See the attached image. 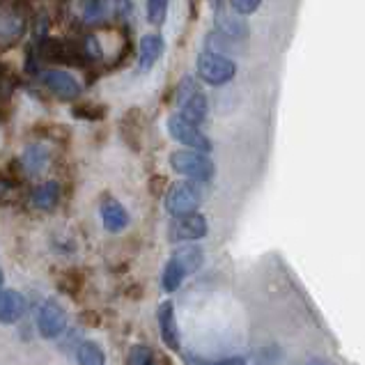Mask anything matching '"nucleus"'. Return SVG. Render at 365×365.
Wrapping results in <instances>:
<instances>
[{"label":"nucleus","mask_w":365,"mask_h":365,"mask_svg":"<svg viewBox=\"0 0 365 365\" xmlns=\"http://www.w3.org/2000/svg\"><path fill=\"white\" fill-rule=\"evenodd\" d=\"M76 359H78V363H83V365H101L103 361H106V356H103L101 347L97 345V342H92V340L81 342L78 349H76Z\"/></svg>","instance_id":"a211bd4d"},{"label":"nucleus","mask_w":365,"mask_h":365,"mask_svg":"<svg viewBox=\"0 0 365 365\" xmlns=\"http://www.w3.org/2000/svg\"><path fill=\"white\" fill-rule=\"evenodd\" d=\"M216 28L221 30L223 35H227L230 39H246L248 37V26L246 21L235 19L230 14H218L216 16Z\"/></svg>","instance_id":"2eb2a0df"},{"label":"nucleus","mask_w":365,"mask_h":365,"mask_svg":"<svg viewBox=\"0 0 365 365\" xmlns=\"http://www.w3.org/2000/svg\"><path fill=\"white\" fill-rule=\"evenodd\" d=\"M189 276L186 271L182 269V264L177 262V259H168V264H165V269H163V274H161V287L165 289V292H175V289H180V285H182V280Z\"/></svg>","instance_id":"dca6fc26"},{"label":"nucleus","mask_w":365,"mask_h":365,"mask_svg":"<svg viewBox=\"0 0 365 365\" xmlns=\"http://www.w3.org/2000/svg\"><path fill=\"white\" fill-rule=\"evenodd\" d=\"M168 3L170 0H148V21L154 26L165 24L168 16Z\"/></svg>","instance_id":"6ab92c4d"},{"label":"nucleus","mask_w":365,"mask_h":365,"mask_svg":"<svg viewBox=\"0 0 365 365\" xmlns=\"http://www.w3.org/2000/svg\"><path fill=\"white\" fill-rule=\"evenodd\" d=\"M163 53V39L159 35H145L140 39L138 71H150Z\"/></svg>","instance_id":"f8f14e48"},{"label":"nucleus","mask_w":365,"mask_h":365,"mask_svg":"<svg viewBox=\"0 0 365 365\" xmlns=\"http://www.w3.org/2000/svg\"><path fill=\"white\" fill-rule=\"evenodd\" d=\"M210 3H212L214 7H221V3H223V0H210Z\"/></svg>","instance_id":"b1692460"},{"label":"nucleus","mask_w":365,"mask_h":365,"mask_svg":"<svg viewBox=\"0 0 365 365\" xmlns=\"http://www.w3.org/2000/svg\"><path fill=\"white\" fill-rule=\"evenodd\" d=\"M101 221L108 232H122V230H127V225H129V214L115 197H108V200H103L101 205Z\"/></svg>","instance_id":"9b49d317"},{"label":"nucleus","mask_w":365,"mask_h":365,"mask_svg":"<svg viewBox=\"0 0 365 365\" xmlns=\"http://www.w3.org/2000/svg\"><path fill=\"white\" fill-rule=\"evenodd\" d=\"M230 3H232V9L237 14L248 16V14L257 12L259 5H262V0H230Z\"/></svg>","instance_id":"4be33fe9"},{"label":"nucleus","mask_w":365,"mask_h":365,"mask_svg":"<svg viewBox=\"0 0 365 365\" xmlns=\"http://www.w3.org/2000/svg\"><path fill=\"white\" fill-rule=\"evenodd\" d=\"M210 232L207 218L202 214H186V216H173V223L168 227V239L175 244L182 242H197Z\"/></svg>","instance_id":"423d86ee"},{"label":"nucleus","mask_w":365,"mask_h":365,"mask_svg":"<svg viewBox=\"0 0 365 365\" xmlns=\"http://www.w3.org/2000/svg\"><path fill=\"white\" fill-rule=\"evenodd\" d=\"M170 168L177 175H184L189 180L195 182H210L214 177V163L212 159L207 156V152L200 150H177L170 154Z\"/></svg>","instance_id":"f257e3e1"},{"label":"nucleus","mask_w":365,"mask_h":365,"mask_svg":"<svg viewBox=\"0 0 365 365\" xmlns=\"http://www.w3.org/2000/svg\"><path fill=\"white\" fill-rule=\"evenodd\" d=\"M152 361H154L152 349L145 347V345H133L131 351H129V356H127V363L129 365H148Z\"/></svg>","instance_id":"aec40b11"},{"label":"nucleus","mask_w":365,"mask_h":365,"mask_svg":"<svg viewBox=\"0 0 365 365\" xmlns=\"http://www.w3.org/2000/svg\"><path fill=\"white\" fill-rule=\"evenodd\" d=\"M237 74V65L225 58L223 53H218V51H202L200 56H197V76L200 81H205L207 86H225V83H230Z\"/></svg>","instance_id":"f03ea898"},{"label":"nucleus","mask_w":365,"mask_h":365,"mask_svg":"<svg viewBox=\"0 0 365 365\" xmlns=\"http://www.w3.org/2000/svg\"><path fill=\"white\" fill-rule=\"evenodd\" d=\"M60 200V186L56 182H44L33 191V205L37 210H53Z\"/></svg>","instance_id":"4468645a"},{"label":"nucleus","mask_w":365,"mask_h":365,"mask_svg":"<svg viewBox=\"0 0 365 365\" xmlns=\"http://www.w3.org/2000/svg\"><path fill=\"white\" fill-rule=\"evenodd\" d=\"M41 81H44V86L53 92V95H58L60 99H76L81 95V83L62 69L44 71Z\"/></svg>","instance_id":"6e6552de"},{"label":"nucleus","mask_w":365,"mask_h":365,"mask_svg":"<svg viewBox=\"0 0 365 365\" xmlns=\"http://www.w3.org/2000/svg\"><path fill=\"white\" fill-rule=\"evenodd\" d=\"M86 53H88V58H95V60L101 58V48H99V44H97V39H95V37H88V39H86Z\"/></svg>","instance_id":"5701e85b"},{"label":"nucleus","mask_w":365,"mask_h":365,"mask_svg":"<svg viewBox=\"0 0 365 365\" xmlns=\"http://www.w3.org/2000/svg\"><path fill=\"white\" fill-rule=\"evenodd\" d=\"M37 329L41 338H60L67 329V310L62 308L56 299H46L37 312Z\"/></svg>","instance_id":"0eeeda50"},{"label":"nucleus","mask_w":365,"mask_h":365,"mask_svg":"<svg viewBox=\"0 0 365 365\" xmlns=\"http://www.w3.org/2000/svg\"><path fill=\"white\" fill-rule=\"evenodd\" d=\"M177 101L182 106V115H186L195 124L205 122L207 113H210V103H207L205 92L197 88V83L191 76H186L180 83V97H177Z\"/></svg>","instance_id":"39448f33"},{"label":"nucleus","mask_w":365,"mask_h":365,"mask_svg":"<svg viewBox=\"0 0 365 365\" xmlns=\"http://www.w3.org/2000/svg\"><path fill=\"white\" fill-rule=\"evenodd\" d=\"M168 131L173 135V140H177L180 145H186V148L200 150V152H212V140L200 131L195 122H191L182 113H175V115L168 118Z\"/></svg>","instance_id":"20e7f679"},{"label":"nucleus","mask_w":365,"mask_h":365,"mask_svg":"<svg viewBox=\"0 0 365 365\" xmlns=\"http://www.w3.org/2000/svg\"><path fill=\"white\" fill-rule=\"evenodd\" d=\"M156 319H159V331H161V340L165 347H170L173 351H180V329H177V319H175V308L170 301H163L156 310Z\"/></svg>","instance_id":"1a4fd4ad"},{"label":"nucleus","mask_w":365,"mask_h":365,"mask_svg":"<svg viewBox=\"0 0 365 365\" xmlns=\"http://www.w3.org/2000/svg\"><path fill=\"white\" fill-rule=\"evenodd\" d=\"M21 163L26 165V170L30 175H39L48 163V152L44 148H28L26 154H24V161H21Z\"/></svg>","instance_id":"f3484780"},{"label":"nucleus","mask_w":365,"mask_h":365,"mask_svg":"<svg viewBox=\"0 0 365 365\" xmlns=\"http://www.w3.org/2000/svg\"><path fill=\"white\" fill-rule=\"evenodd\" d=\"M173 259H177V262L182 264V269L186 271V274H195V271L200 269L205 262V250L197 244H182V246L175 248Z\"/></svg>","instance_id":"ddd939ff"},{"label":"nucleus","mask_w":365,"mask_h":365,"mask_svg":"<svg viewBox=\"0 0 365 365\" xmlns=\"http://www.w3.org/2000/svg\"><path fill=\"white\" fill-rule=\"evenodd\" d=\"M28 304L26 297L16 289H3V297H0V319L3 324H16V322L26 315Z\"/></svg>","instance_id":"9d476101"},{"label":"nucleus","mask_w":365,"mask_h":365,"mask_svg":"<svg viewBox=\"0 0 365 365\" xmlns=\"http://www.w3.org/2000/svg\"><path fill=\"white\" fill-rule=\"evenodd\" d=\"M202 182H177L173 184L168 193H165V212L170 216H186L193 214L202 200V191H200Z\"/></svg>","instance_id":"7ed1b4c3"},{"label":"nucleus","mask_w":365,"mask_h":365,"mask_svg":"<svg viewBox=\"0 0 365 365\" xmlns=\"http://www.w3.org/2000/svg\"><path fill=\"white\" fill-rule=\"evenodd\" d=\"M24 19L21 16H12V19H7L5 21V26H3V37L5 39H16L21 37V33H24Z\"/></svg>","instance_id":"412c9836"}]
</instances>
